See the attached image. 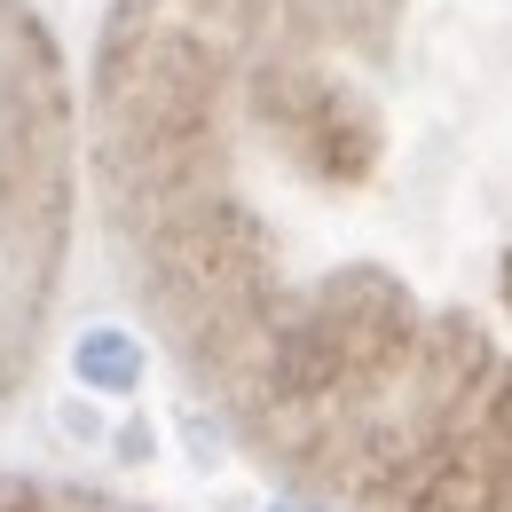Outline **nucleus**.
Instances as JSON below:
<instances>
[{"label": "nucleus", "instance_id": "obj_1", "mask_svg": "<svg viewBox=\"0 0 512 512\" xmlns=\"http://www.w3.org/2000/svg\"><path fill=\"white\" fill-rule=\"evenodd\" d=\"M71 371L95 386V394H127V386L142 379V347H134L127 331H87L79 355H71Z\"/></svg>", "mask_w": 512, "mask_h": 512}, {"label": "nucleus", "instance_id": "obj_2", "mask_svg": "<svg viewBox=\"0 0 512 512\" xmlns=\"http://www.w3.org/2000/svg\"><path fill=\"white\" fill-rule=\"evenodd\" d=\"M276 512H300V505H276Z\"/></svg>", "mask_w": 512, "mask_h": 512}]
</instances>
